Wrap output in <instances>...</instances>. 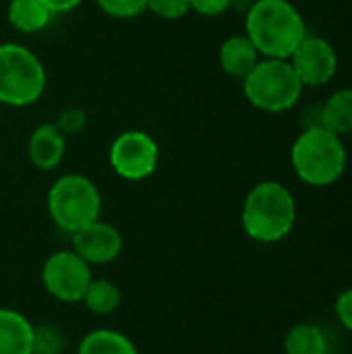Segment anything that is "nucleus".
I'll return each mask as SVG.
<instances>
[{
    "label": "nucleus",
    "mask_w": 352,
    "mask_h": 354,
    "mask_svg": "<svg viewBox=\"0 0 352 354\" xmlns=\"http://www.w3.org/2000/svg\"><path fill=\"white\" fill-rule=\"evenodd\" d=\"M232 6V0H191V10L203 17H218Z\"/></svg>",
    "instance_id": "nucleus-23"
},
{
    "label": "nucleus",
    "mask_w": 352,
    "mask_h": 354,
    "mask_svg": "<svg viewBox=\"0 0 352 354\" xmlns=\"http://www.w3.org/2000/svg\"><path fill=\"white\" fill-rule=\"evenodd\" d=\"M48 8H50V12L56 17V15H62V12H71V10H75L83 0H41Z\"/></svg>",
    "instance_id": "nucleus-25"
},
{
    "label": "nucleus",
    "mask_w": 352,
    "mask_h": 354,
    "mask_svg": "<svg viewBox=\"0 0 352 354\" xmlns=\"http://www.w3.org/2000/svg\"><path fill=\"white\" fill-rule=\"evenodd\" d=\"M73 236V251L89 266H106L122 253V234L116 226L95 220L93 224L77 230Z\"/></svg>",
    "instance_id": "nucleus-10"
},
{
    "label": "nucleus",
    "mask_w": 352,
    "mask_h": 354,
    "mask_svg": "<svg viewBox=\"0 0 352 354\" xmlns=\"http://www.w3.org/2000/svg\"><path fill=\"white\" fill-rule=\"evenodd\" d=\"M66 153V137L58 131L54 122H44L33 129L27 141L29 162L37 170H54L60 166Z\"/></svg>",
    "instance_id": "nucleus-11"
},
{
    "label": "nucleus",
    "mask_w": 352,
    "mask_h": 354,
    "mask_svg": "<svg viewBox=\"0 0 352 354\" xmlns=\"http://www.w3.org/2000/svg\"><path fill=\"white\" fill-rule=\"evenodd\" d=\"M108 162L114 174L124 180H145L149 178L160 162V147L156 139L139 129L120 133L108 151Z\"/></svg>",
    "instance_id": "nucleus-7"
},
{
    "label": "nucleus",
    "mask_w": 352,
    "mask_h": 354,
    "mask_svg": "<svg viewBox=\"0 0 352 354\" xmlns=\"http://www.w3.org/2000/svg\"><path fill=\"white\" fill-rule=\"evenodd\" d=\"M328 354H330V353H328Z\"/></svg>",
    "instance_id": "nucleus-26"
},
{
    "label": "nucleus",
    "mask_w": 352,
    "mask_h": 354,
    "mask_svg": "<svg viewBox=\"0 0 352 354\" xmlns=\"http://www.w3.org/2000/svg\"><path fill=\"white\" fill-rule=\"evenodd\" d=\"M33 324L19 311L0 307V354H31Z\"/></svg>",
    "instance_id": "nucleus-13"
},
{
    "label": "nucleus",
    "mask_w": 352,
    "mask_h": 354,
    "mask_svg": "<svg viewBox=\"0 0 352 354\" xmlns=\"http://www.w3.org/2000/svg\"><path fill=\"white\" fill-rule=\"evenodd\" d=\"M319 124L338 137L352 133V89L334 91L319 108Z\"/></svg>",
    "instance_id": "nucleus-15"
},
{
    "label": "nucleus",
    "mask_w": 352,
    "mask_h": 354,
    "mask_svg": "<svg viewBox=\"0 0 352 354\" xmlns=\"http://www.w3.org/2000/svg\"><path fill=\"white\" fill-rule=\"evenodd\" d=\"M147 10L160 19L176 21L191 10V0H147Z\"/></svg>",
    "instance_id": "nucleus-21"
},
{
    "label": "nucleus",
    "mask_w": 352,
    "mask_h": 354,
    "mask_svg": "<svg viewBox=\"0 0 352 354\" xmlns=\"http://www.w3.org/2000/svg\"><path fill=\"white\" fill-rule=\"evenodd\" d=\"M8 23L21 33H37L52 21L50 8L41 0H10L6 8Z\"/></svg>",
    "instance_id": "nucleus-14"
},
{
    "label": "nucleus",
    "mask_w": 352,
    "mask_h": 354,
    "mask_svg": "<svg viewBox=\"0 0 352 354\" xmlns=\"http://www.w3.org/2000/svg\"><path fill=\"white\" fill-rule=\"evenodd\" d=\"M66 348V336L64 332L50 324H33V340H31V354H62Z\"/></svg>",
    "instance_id": "nucleus-19"
},
{
    "label": "nucleus",
    "mask_w": 352,
    "mask_h": 354,
    "mask_svg": "<svg viewBox=\"0 0 352 354\" xmlns=\"http://www.w3.org/2000/svg\"><path fill=\"white\" fill-rule=\"evenodd\" d=\"M286 354H328V338L315 324H297L284 336Z\"/></svg>",
    "instance_id": "nucleus-17"
},
{
    "label": "nucleus",
    "mask_w": 352,
    "mask_h": 354,
    "mask_svg": "<svg viewBox=\"0 0 352 354\" xmlns=\"http://www.w3.org/2000/svg\"><path fill=\"white\" fill-rule=\"evenodd\" d=\"M303 87L326 85L338 68V56L334 46L319 35H305L288 58Z\"/></svg>",
    "instance_id": "nucleus-9"
},
{
    "label": "nucleus",
    "mask_w": 352,
    "mask_h": 354,
    "mask_svg": "<svg viewBox=\"0 0 352 354\" xmlns=\"http://www.w3.org/2000/svg\"><path fill=\"white\" fill-rule=\"evenodd\" d=\"M245 35L259 56L288 60L307 35V25L299 8L288 0H253L245 17Z\"/></svg>",
    "instance_id": "nucleus-1"
},
{
    "label": "nucleus",
    "mask_w": 352,
    "mask_h": 354,
    "mask_svg": "<svg viewBox=\"0 0 352 354\" xmlns=\"http://www.w3.org/2000/svg\"><path fill=\"white\" fill-rule=\"evenodd\" d=\"M48 214L52 222L75 234L102 216V193L95 183L83 174H64L48 191Z\"/></svg>",
    "instance_id": "nucleus-4"
},
{
    "label": "nucleus",
    "mask_w": 352,
    "mask_h": 354,
    "mask_svg": "<svg viewBox=\"0 0 352 354\" xmlns=\"http://www.w3.org/2000/svg\"><path fill=\"white\" fill-rule=\"evenodd\" d=\"M334 311H336L338 322H340L349 332H352V288H346L344 292L338 295L336 305H334Z\"/></svg>",
    "instance_id": "nucleus-24"
},
{
    "label": "nucleus",
    "mask_w": 352,
    "mask_h": 354,
    "mask_svg": "<svg viewBox=\"0 0 352 354\" xmlns=\"http://www.w3.org/2000/svg\"><path fill=\"white\" fill-rule=\"evenodd\" d=\"M295 174L309 187L334 185L346 170V147L342 137L324 127L303 129L290 149Z\"/></svg>",
    "instance_id": "nucleus-3"
},
{
    "label": "nucleus",
    "mask_w": 352,
    "mask_h": 354,
    "mask_svg": "<svg viewBox=\"0 0 352 354\" xmlns=\"http://www.w3.org/2000/svg\"><path fill=\"white\" fill-rule=\"evenodd\" d=\"M77 354H139L131 338L116 330H93L81 338Z\"/></svg>",
    "instance_id": "nucleus-16"
},
{
    "label": "nucleus",
    "mask_w": 352,
    "mask_h": 354,
    "mask_svg": "<svg viewBox=\"0 0 352 354\" xmlns=\"http://www.w3.org/2000/svg\"><path fill=\"white\" fill-rule=\"evenodd\" d=\"M87 311L95 313V315H110L114 313L120 303H122V295H120V288L106 280V278H100V280H91L85 295H83V301H81Z\"/></svg>",
    "instance_id": "nucleus-18"
},
{
    "label": "nucleus",
    "mask_w": 352,
    "mask_h": 354,
    "mask_svg": "<svg viewBox=\"0 0 352 354\" xmlns=\"http://www.w3.org/2000/svg\"><path fill=\"white\" fill-rule=\"evenodd\" d=\"M98 6L116 19H135L147 10V0H95Z\"/></svg>",
    "instance_id": "nucleus-20"
},
{
    "label": "nucleus",
    "mask_w": 352,
    "mask_h": 354,
    "mask_svg": "<svg viewBox=\"0 0 352 354\" xmlns=\"http://www.w3.org/2000/svg\"><path fill=\"white\" fill-rule=\"evenodd\" d=\"M218 60L226 75L243 81L261 58L253 41L243 33V35H230L222 41Z\"/></svg>",
    "instance_id": "nucleus-12"
},
{
    "label": "nucleus",
    "mask_w": 352,
    "mask_h": 354,
    "mask_svg": "<svg viewBox=\"0 0 352 354\" xmlns=\"http://www.w3.org/2000/svg\"><path fill=\"white\" fill-rule=\"evenodd\" d=\"M91 280V266L73 249L48 255L41 266V284L46 292L60 303H81Z\"/></svg>",
    "instance_id": "nucleus-8"
},
{
    "label": "nucleus",
    "mask_w": 352,
    "mask_h": 354,
    "mask_svg": "<svg viewBox=\"0 0 352 354\" xmlns=\"http://www.w3.org/2000/svg\"><path fill=\"white\" fill-rule=\"evenodd\" d=\"M54 124L58 127V131H60L64 137H71V135L81 133V129L87 124V114H85L83 108L68 106V108H64V110L58 114V120H56Z\"/></svg>",
    "instance_id": "nucleus-22"
},
{
    "label": "nucleus",
    "mask_w": 352,
    "mask_h": 354,
    "mask_svg": "<svg viewBox=\"0 0 352 354\" xmlns=\"http://www.w3.org/2000/svg\"><path fill=\"white\" fill-rule=\"evenodd\" d=\"M297 222V201L288 187L276 180L257 183L245 197L241 224L245 234L261 245L284 241Z\"/></svg>",
    "instance_id": "nucleus-2"
},
{
    "label": "nucleus",
    "mask_w": 352,
    "mask_h": 354,
    "mask_svg": "<svg viewBox=\"0 0 352 354\" xmlns=\"http://www.w3.org/2000/svg\"><path fill=\"white\" fill-rule=\"evenodd\" d=\"M46 89V68L27 46L0 44V104L25 108L35 104Z\"/></svg>",
    "instance_id": "nucleus-5"
},
{
    "label": "nucleus",
    "mask_w": 352,
    "mask_h": 354,
    "mask_svg": "<svg viewBox=\"0 0 352 354\" xmlns=\"http://www.w3.org/2000/svg\"><path fill=\"white\" fill-rule=\"evenodd\" d=\"M243 93L257 110L286 112L301 100L303 83L288 60L263 58L243 79Z\"/></svg>",
    "instance_id": "nucleus-6"
}]
</instances>
